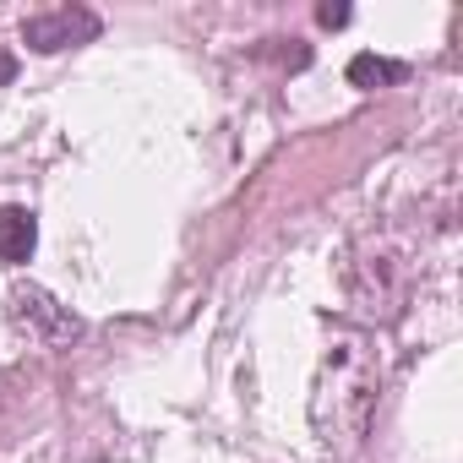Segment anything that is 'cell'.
Listing matches in <instances>:
<instances>
[{
  "label": "cell",
  "mask_w": 463,
  "mask_h": 463,
  "mask_svg": "<svg viewBox=\"0 0 463 463\" xmlns=\"http://www.w3.org/2000/svg\"><path fill=\"white\" fill-rule=\"evenodd\" d=\"M12 327L17 333H28V338H39V344H61V338H77V317L55 300V295H44V289H33V284H23V289H12Z\"/></svg>",
  "instance_id": "cell-1"
},
{
  "label": "cell",
  "mask_w": 463,
  "mask_h": 463,
  "mask_svg": "<svg viewBox=\"0 0 463 463\" xmlns=\"http://www.w3.org/2000/svg\"><path fill=\"white\" fill-rule=\"evenodd\" d=\"M93 33H99V17H93L88 6H55V12H39V17L23 23V39H28L39 55H55V50L82 44V39H93Z\"/></svg>",
  "instance_id": "cell-2"
},
{
  "label": "cell",
  "mask_w": 463,
  "mask_h": 463,
  "mask_svg": "<svg viewBox=\"0 0 463 463\" xmlns=\"http://www.w3.org/2000/svg\"><path fill=\"white\" fill-rule=\"evenodd\" d=\"M33 246H39V223H33V213L28 207H6L0 213V262H28L33 257Z\"/></svg>",
  "instance_id": "cell-3"
},
{
  "label": "cell",
  "mask_w": 463,
  "mask_h": 463,
  "mask_svg": "<svg viewBox=\"0 0 463 463\" xmlns=\"http://www.w3.org/2000/svg\"><path fill=\"white\" fill-rule=\"evenodd\" d=\"M403 77H409L403 61H382V55H354V61H349V82H354V88H392V82H403Z\"/></svg>",
  "instance_id": "cell-4"
},
{
  "label": "cell",
  "mask_w": 463,
  "mask_h": 463,
  "mask_svg": "<svg viewBox=\"0 0 463 463\" xmlns=\"http://www.w3.org/2000/svg\"><path fill=\"white\" fill-rule=\"evenodd\" d=\"M317 23L322 28H344L349 23V6H317Z\"/></svg>",
  "instance_id": "cell-5"
},
{
  "label": "cell",
  "mask_w": 463,
  "mask_h": 463,
  "mask_svg": "<svg viewBox=\"0 0 463 463\" xmlns=\"http://www.w3.org/2000/svg\"><path fill=\"white\" fill-rule=\"evenodd\" d=\"M12 71H17V61H12L6 50H0V82H12Z\"/></svg>",
  "instance_id": "cell-6"
}]
</instances>
